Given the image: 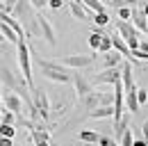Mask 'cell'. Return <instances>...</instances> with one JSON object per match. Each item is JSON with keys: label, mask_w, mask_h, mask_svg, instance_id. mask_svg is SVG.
Returning <instances> with one entry per match:
<instances>
[{"label": "cell", "mask_w": 148, "mask_h": 146, "mask_svg": "<svg viewBox=\"0 0 148 146\" xmlns=\"http://www.w3.org/2000/svg\"><path fill=\"white\" fill-rule=\"evenodd\" d=\"M32 59L39 64V69H41V73H43L46 80H53V82H59V85L73 82V73L66 71L64 64H59V62H50V59H43V57H39L37 53H32Z\"/></svg>", "instance_id": "1"}, {"label": "cell", "mask_w": 148, "mask_h": 146, "mask_svg": "<svg viewBox=\"0 0 148 146\" xmlns=\"http://www.w3.org/2000/svg\"><path fill=\"white\" fill-rule=\"evenodd\" d=\"M16 59H18V69H21L23 80L27 82L30 89H34V85H32V50H30L25 39H21L16 43Z\"/></svg>", "instance_id": "2"}, {"label": "cell", "mask_w": 148, "mask_h": 146, "mask_svg": "<svg viewBox=\"0 0 148 146\" xmlns=\"http://www.w3.org/2000/svg\"><path fill=\"white\" fill-rule=\"evenodd\" d=\"M98 53H91V55H66V57H59L57 62L64 64L66 69H84V66H91L96 62Z\"/></svg>", "instance_id": "3"}, {"label": "cell", "mask_w": 148, "mask_h": 146, "mask_svg": "<svg viewBox=\"0 0 148 146\" xmlns=\"http://www.w3.org/2000/svg\"><path fill=\"white\" fill-rule=\"evenodd\" d=\"M121 75H123V69H121V66H116V69H103V71L96 73L93 82H96V85H116V82L121 80Z\"/></svg>", "instance_id": "4"}, {"label": "cell", "mask_w": 148, "mask_h": 146, "mask_svg": "<svg viewBox=\"0 0 148 146\" xmlns=\"http://www.w3.org/2000/svg\"><path fill=\"white\" fill-rule=\"evenodd\" d=\"M32 98H34V105L39 110V116L43 119V121H48L50 119V103H48V96H46V91L43 89H32Z\"/></svg>", "instance_id": "5"}, {"label": "cell", "mask_w": 148, "mask_h": 146, "mask_svg": "<svg viewBox=\"0 0 148 146\" xmlns=\"http://www.w3.org/2000/svg\"><path fill=\"white\" fill-rule=\"evenodd\" d=\"M2 101H5V107L12 110L16 116H21V114H23V105H25V103H23V98H21L18 94L5 89V91H2Z\"/></svg>", "instance_id": "6"}, {"label": "cell", "mask_w": 148, "mask_h": 146, "mask_svg": "<svg viewBox=\"0 0 148 146\" xmlns=\"http://www.w3.org/2000/svg\"><path fill=\"white\" fill-rule=\"evenodd\" d=\"M37 21H39V30H41V36L48 41V46H55L57 39H55V28H53V23H50L48 18L43 16V14H37Z\"/></svg>", "instance_id": "7"}, {"label": "cell", "mask_w": 148, "mask_h": 146, "mask_svg": "<svg viewBox=\"0 0 148 146\" xmlns=\"http://www.w3.org/2000/svg\"><path fill=\"white\" fill-rule=\"evenodd\" d=\"M116 32L125 39V43H128V41H134V39H139V30H137L130 21H116Z\"/></svg>", "instance_id": "8"}, {"label": "cell", "mask_w": 148, "mask_h": 146, "mask_svg": "<svg viewBox=\"0 0 148 146\" xmlns=\"http://www.w3.org/2000/svg\"><path fill=\"white\" fill-rule=\"evenodd\" d=\"M73 85H75V94L80 96V98H84V96H89L93 91V87H91V82L82 75V73H73Z\"/></svg>", "instance_id": "9"}, {"label": "cell", "mask_w": 148, "mask_h": 146, "mask_svg": "<svg viewBox=\"0 0 148 146\" xmlns=\"http://www.w3.org/2000/svg\"><path fill=\"white\" fill-rule=\"evenodd\" d=\"M121 69H123L121 80H123L125 94H128V91H137V85H134V73H132V62H123V64H121Z\"/></svg>", "instance_id": "10"}, {"label": "cell", "mask_w": 148, "mask_h": 146, "mask_svg": "<svg viewBox=\"0 0 148 146\" xmlns=\"http://www.w3.org/2000/svg\"><path fill=\"white\" fill-rule=\"evenodd\" d=\"M139 32H148V16L144 14V9L139 7H132V21H130Z\"/></svg>", "instance_id": "11"}, {"label": "cell", "mask_w": 148, "mask_h": 146, "mask_svg": "<svg viewBox=\"0 0 148 146\" xmlns=\"http://www.w3.org/2000/svg\"><path fill=\"white\" fill-rule=\"evenodd\" d=\"M123 64V55L119 53H107V55H103V64H100V71L103 69H116V66H121Z\"/></svg>", "instance_id": "12"}, {"label": "cell", "mask_w": 148, "mask_h": 146, "mask_svg": "<svg viewBox=\"0 0 148 146\" xmlns=\"http://www.w3.org/2000/svg\"><path fill=\"white\" fill-rule=\"evenodd\" d=\"M112 41H114V50H119V53L123 55V57H128L130 62H132V50L128 48V43H125V39H123V36H121L119 32H116V34L112 36Z\"/></svg>", "instance_id": "13"}, {"label": "cell", "mask_w": 148, "mask_h": 146, "mask_svg": "<svg viewBox=\"0 0 148 146\" xmlns=\"http://www.w3.org/2000/svg\"><path fill=\"white\" fill-rule=\"evenodd\" d=\"M80 105L87 110V114H89V112H93L96 107H100V101H98V91H91L89 96L80 98Z\"/></svg>", "instance_id": "14"}, {"label": "cell", "mask_w": 148, "mask_h": 146, "mask_svg": "<svg viewBox=\"0 0 148 146\" xmlns=\"http://www.w3.org/2000/svg\"><path fill=\"white\" fill-rule=\"evenodd\" d=\"M87 116L89 119H107V116L114 119V105H100V107H96L93 112H89Z\"/></svg>", "instance_id": "15"}, {"label": "cell", "mask_w": 148, "mask_h": 146, "mask_svg": "<svg viewBox=\"0 0 148 146\" xmlns=\"http://www.w3.org/2000/svg\"><path fill=\"white\" fill-rule=\"evenodd\" d=\"M69 9H71L73 18H77V21H87V18H89V14H87V7H84L82 2H69Z\"/></svg>", "instance_id": "16"}, {"label": "cell", "mask_w": 148, "mask_h": 146, "mask_svg": "<svg viewBox=\"0 0 148 146\" xmlns=\"http://www.w3.org/2000/svg\"><path fill=\"white\" fill-rule=\"evenodd\" d=\"M77 139L84 142V144H98V142H100V135H98L96 130H80V132H77Z\"/></svg>", "instance_id": "17"}, {"label": "cell", "mask_w": 148, "mask_h": 146, "mask_svg": "<svg viewBox=\"0 0 148 146\" xmlns=\"http://www.w3.org/2000/svg\"><path fill=\"white\" fill-rule=\"evenodd\" d=\"M137 91H128V94H125V107H128V112H132V114H137V112L141 110L139 101H137Z\"/></svg>", "instance_id": "18"}, {"label": "cell", "mask_w": 148, "mask_h": 146, "mask_svg": "<svg viewBox=\"0 0 148 146\" xmlns=\"http://www.w3.org/2000/svg\"><path fill=\"white\" fill-rule=\"evenodd\" d=\"M128 130H130V121H128V116H123L119 123H114V135H116L114 139H116V142H121V139H123V135H125Z\"/></svg>", "instance_id": "19"}, {"label": "cell", "mask_w": 148, "mask_h": 146, "mask_svg": "<svg viewBox=\"0 0 148 146\" xmlns=\"http://www.w3.org/2000/svg\"><path fill=\"white\" fill-rule=\"evenodd\" d=\"M32 142L41 144V142H50V130H43V128H32Z\"/></svg>", "instance_id": "20"}, {"label": "cell", "mask_w": 148, "mask_h": 146, "mask_svg": "<svg viewBox=\"0 0 148 146\" xmlns=\"http://www.w3.org/2000/svg\"><path fill=\"white\" fill-rule=\"evenodd\" d=\"M82 5L89 7L93 14H105V12H107V9H105V2H100V0H82Z\"/></svg>", "instance_id": "21"}, {"label": "cell", "mask_w": 148, "mask_h": 146, "mask_svg": "<svg viewBox=\"0 0 148 146\" xmlns=\"http://www.w3.org/2000/svg\"><path fill=\"white\" fill-rule=\"evenodd\" d=\"M0 32L7 36V41H14V43H18V41H21V36L16 34V32H14V30H12L7 23H2V21H0Z\"/></svg>", "instance_id": "22"}, {"label": "cell", "mask_w": 148, "mask_h": 146, "mask_svg": "<svg viewBox=\"0 0 148 146\" xmlns=\"http://www.w3.org/2000/svg\"><path fill=\"white\" fill-rule=\"evenodd\" d=\"M100 41H103V32H100V30H96V32L89 34V46H91L93 53H98V50H100Z\"/></svg>", "instance_id": "23"}, {"label": "cell", "mask_w": 148, "mask_h": 146, "mask_svg": "<svg viewBox=\"0 0 148 146\" xmlns=\"http://www.w3.org/2000/svg\"><path fill=\"white\" fill-rule=\"evenodd\" d=\"M112 48H114V41H112V36L103 34V41H100V50H98V53L107 55V53H112Z\"/></svg>", "instance_id": "24"}, {"label": "cell", "mask_w": 148, "mask_h": 146, "mask_svg": "<svg viewBox=\"0 0 148 146\" xmlns=\"http://www.w3.org/2000/svg\"><path fill=\"white\" fill-rule=\"evenodd\" d=\"M14 135H16V128H14V126L0 123V137H9V139H14Z\"/></svg>", "instance_id": "25"}, {"label": "cell", "mask_w": 148, "mask_h": 146, "mask_svg": "<svg viewBox=\"0 0 148 146\" xmlns=\"http://www.w3.org/2000/svg\"><path fill=\"white\" fill-rule=\"evenodd\" d=\"M14 121H16V114H14L12 110H5V112H2V116H0V123H7V126H14Z\"/></svg>", "instance_id": "26"}, {"label": "cell", "mask_w": 148, "mask_h": 146, "mask_svg": "<svg viewBox=\"0 0 148 146\" xmlns=\"http://www.w3.org/2000/svg\"><path fill=\"white\" fill-rule=\"evenodd\" d=\"M98 101H100V105H114V91H112V94L98 91Z\"/></svg>", "instance_id": "27"}, {"label": "cell", "mask_w": 148, "mask_h": 146, "mask_svg": "<svg viewBox=\"0 0 148 146\" xmlns=\"http://www.w3.org/2000/svg\"><path fill=\"white\" fill-rule=\"evenodd\" d=\"M134 135H137V132L130 128L128 132L123 135V139H121V146H134Z\"/></svg>", "instance_id": "28"}, {"label": "cell", "mask_w": 148, "mask_h": 146, "mask_svg": "<svg viewBox=\"0 0 148 146\" xmlns=\"http://www.w3.org/2000/svg\"><path fill=\"white\" fill-rule=\"evenodd\" d=\"M93 23H96V25H98V28H103V25H107V23H110V16H107V12H105V14H93Z\"/></svg>", "instance_id": "29"}, {"label": "cell", "mask_w": 148, "mask_h": 146, "mask_svg": "<svg viewBox=\"0 0 148 146\" xmlns=\"http://www.w3.org/2000/svg\"><path fill=\"white\" fill-rule=\"evenodd\" d=\"M119 12V21H132V7H121Z\"/></svg>", "instance_id": "30"}, {"label": "cell", "mask_w": 148, "mask_h": 146, "mask_svg": "<svg viewBox=\"0 0 148 146\" xmlns=\"http://www.w3.org/2000/svg\"><path fill=\"white\" fill-rule=\"evenodd\" d=\"M98 146H119V142L114 139V137H107V135H100V142Z\"/></svg>", "instance_id": "31"}, {"label": "cell", "mask_w": 148, "mask_h": 146, "mask_svg": "<svg viewBox=\"0 0 148 146\" xmlns=\"http://www.w3.org/2000/svg\"><path fill=\"white\" fill-rule=\"evenodd\" d=\"M105 2H110V5H114L116 9H121V7H130L134 0H105Z\"/></svg>", "instance_id": "32"}, {"label": "cell", "mask_w": 148, "mask_h": 146, "mask_svg": "<svg viewBox=\"0 0 148 146\" xmlns=\"http://www.w3.org/2000/svg\"><path fill=\"white\" fill-rule=\"evenodd\" d=\"M137 101H139V105H146L148 103V89H139L137 91Z\"/></svg>", "instance_id": "33"}, {"label": "cell", "mask_w": 148, "mask_h": 146, "mask_svg": "<svg viewBox=\"0 0 148 146\" xmlns=\"http://www.w3.org/2000/svg\"><path fill=\"white\" fill-rule=\"evenodd\" d=\"M32 7H34V9H43V7H50V0H32Z\"/></svg>", "instance_id": "34"}, {"label": "cell", "mask_w": 148, "mask_h": 146, "mask_svg": "<svg viewBox=\"0 0 148 146\" xmlns=\"http://www.w3.org/2000/svg\"><path fill=\"white\" fill-rule=\"evenodd\" d=\"M66 0H50V9H62Z\"/></svg>", "instance_id": "35"}, {"label": "cell", "mask_w": 148, "mask_h": 146, "mask_svg": "<svg viewBox=\"0 0 148 146\" xmlns=\"http://www.w3.org/2000/svg\"><path fill=\"white\" fill-rule=\"evenodd\" d=\"M0 146H14V139H9V137H0Z\"/></svg>", "instance_id": "36"}, {"label": "cell", "mask_w": 148, "mask_h": 146, "mask_svg": "<svg viewBox=\"0 0 148 146\" xmlns=\"http://www.w3.org/2000/svg\"><path fill=\"white\" fill-rule=\"evenodd\" d=\"M141 137H144V139H148V119L144 121V126H141Z\"/></svg>", "instance_id": "37"}, {"label": "cell", "mask_w": 148, "mask_h": 146, "mask_svg": "<svg viewBox=\"0 0 148 146\" xmlns=\"http://www.w3.org/2000/svg\"><path fill=\"white\" fill-rule=\"evenodd\" d=\"M134 146H148V139H144V137H137V139H134Z\"/></svg>", "instance_id": "38"}, {"label": "cell", "mask_w": 148, "mask_h": 146, "mask_svg": "<svg viewBox=\"0 0 148 146\" xmlns=\"http://www.w3.org/2000/svg\"><path fill=\"white\" fill-rule=\"evenodd\" d=\"M139 50H141V53H148V41H144V39L139 41Z\"/></svg>", "instance_id": "39"}, {"label": "cell", "mask_w": 148, "mask_h": 146, "mask_svg": "<svg viewBox=\"0 0 148 146\" xmlns=\"http://www.w3.org/2000/svg\"><path fill=\"white\" fill-rule=\"evenodd\" d=\"M5 101H2V89H0V116H2V112H5Z\"/></svg>", "instance_id": "40"}, {"label": "cell", "mask_w": 148, "mask_h": 146, "mask_svg": "<svg viewBox=\"0 0 148 146\" xmlns=\"http://www.w3.org/2000/svg\"><path fill=\"white\" fill-rule=\"evenodd\" d=\"M141 9H144V14L148 16V0H144V7H141Z\"/></svg>", "instance_id": "41"}, {"label": "cell", "mask_w": 148, "mask_h": 146, "mask_svg": "<svg viewBox=\"0 0 148 146\" xmlns=\"http://www.w3.org/2000/svg\"><path fill=\"white\" fill-rule=\"evenodd\" d=\"M34 146H50V142H41V144H34Z\"/></svg>", "instance_id": "42"}, {"label": "cell", "mask_w": 148, "mask_h": 146, "mask_svg": "<svg viewBox=\"0 0 148 146\" xmlns=\"http://www.w3.org/2000/svg\"><path fill=\"white\" fill-rule=\"evenodd\" d=\"M2 41H7V36H5L2 32H0V43H2Z\"/></svg>", "instance_id": "43"}, {"label": "cell", "mask_w": 148, "mask_h": 146, "mask_svg": "<svg viewBox=\"0 0 148 146\" xmlns=\"http://www.w3.org/2000/svg\"><path fill=\"white\" fill-rule=\"evenodd\" d=\"M87 146H96V144H87Z\"/></svg>", "instance_id": "44"}, {"label": "cell", "mask_w": 148, "mask_h": 146, "mask_svg": "<svg viewBox=\"0 0 148 146\" xmlns=\"http://www.w3.org/2000/svg\"><path fill=\"white\" fill-rule=\"evenodd\" d=\"M0 53H2V48H0Z\"/></svg>", "instance_id": "45"}]
</instances>
